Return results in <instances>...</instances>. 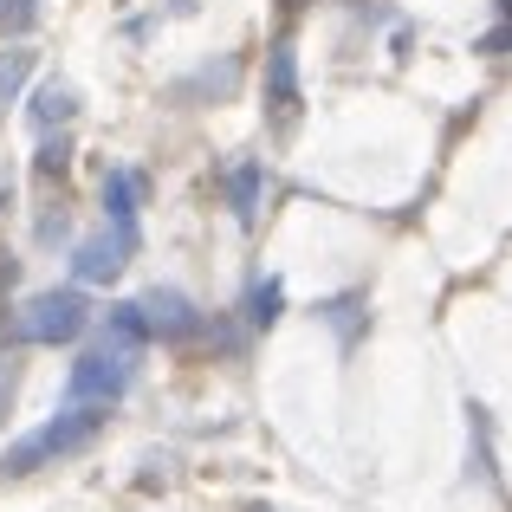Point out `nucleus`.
<instances>
[{
  "mask_svg": "<svg viewBox=\"0 0 512 512\" xmlns=\"http://www.w3.org/2000/svg\"><path fill=\"white\" fill-rule=\"evenodd\" d=\"M98 422H104V409H65V415H52L46 428H33V435H20L7 454H0V474L7 480H20V474H39V467H52V461H65V454H78L91 435H98Z\"/></svg>",
  "mask_w": 512,
  "mask_h": 512,
  "instance_id": "f257e3e1",
  "label": "nucleus"
},
{
  "mask_svg": "<svg viewBox=\"0 0 512 512\" xmlns=\"http://www.w3.org/2000/svg\"><path fill=\"white\" fill-rule=\"evenodd\" d=\"M85 318H91V305H85L78 286L33 292V299L13 312V338H20V344H72L78 331H85Z\"/></svg>",
  "mask_w": 512,
  "mask_h": 512,
  "instance_id": "f03ea898",
  "label": "nucleus"
},
{
  "mask_svg": "<svg viewBox=\"0 0 512 512\" xmlns=\"http://www.w3.org/2000/svg\"><path fill=\"white\" fill-rule=\"evenodd\" d=\"M130 370H137V350H85V357L72 363V383H65V396L78 402V409H111L117 396L130 389Z\"/></svg>",
  "mask_w": 512,
  "mask_h": 512,
  "instance_id": "7ed1b4c3",
  "label": "nucleus"
},
{
  "mask_svg": "<svg viewBox=\"0 0 512 512\" xmlns=\"http://www.w3.org/2000/svg\"><path fill=\"white\" fill-rule=\"evenodd\" d=\"M137 318H143V338H163V344H188V338L208 331V318H201L182 292H163V286L137 299Z\"/></svg>",
  "mask_w": 512,
  "mask_h": 512,
  "instance_id": "20e7f679",
  "label": "nucleus"
},
{
  "mask_svg": "<svg viewBox=\"0 0 512 512\" xmlns=\"http://www.w3.org/2000/svg\"><path fill=\"white\" fill-rule=\"evenodd\" d=\"M130 253H137V227H104V234L78 240V253H72V273L85 279V286H111V279L130 266Z\"/></svg>",
  "mask_w": 512,
  "mask_h": 512,
  "instance_id": "39448f33",
  "label": "nucleus"
},
{
  "mask_svg": "<svg viewBox=\"0 0 512 512\" xmlns=\"http://www.w3.org/2000/svg\"><path fill=\"white\" fill-rule=\"evenodd\" d=\"M137 208H143V175L111 169L104 175V214H111V227H137Z\"/></svg>",
  "mask_w": 512,
  "mask_h": 512,
  "instance_id": "423d86ee",
  "label": "nucleus"
},
{
  "mask_svg": "<svg viewBox=\"0 0 512 512\" xmlns=\"http://www.w3.org/2000/svg\"><path fill=\"white\" fill-rule=\"evenodd\" d=\"M266 91H273V111L279 117L299 111V65H292V46H286V39L266 52Z\"/></svg>",
  "mask_w": 512,
  "mask_h": 512,
  "instance_id": "0eeeda50",
  "label": "nucleus"
},
{
  "mask_svg": "<svg viewBox=\"0 0 512 512\" xmlns=\"http://www.w3.org/2000/svg\"><path fill=\"white\" fill-rule=\"evenodd\" d=\"M72 111H78V91H72V85H39V91H33V124H39V130L72 124Z\"/></svg>",
  "mask_w": 512,
  "mask_h": 512,
  "instance_id": "6e6552de",
  "label": "nucleus"
},
{
  "mask_svg": "<svg viewBox=\"0 0 512 512\" xmlns=\"http://www.w3.org/2000/svg\"><path fill=\"white\" fill-rule=\"evenodd\" d=\"M260 182H266V169H260V163L227 169V201H234L240 221H253V214H260Z\"/></svg>",
  "mask_w": 512,
  "mask_h": 512,
  "instance_id": "1a4fd4ad",
  "label": "nucleus"
},
{
  "mask_svg": "<svg viewBox=\"0 0 512 512\" xmlns=\"http://www.w3.org/2000/svg\"><path fill=\"white\" fill-rule=\"evenodd\" d=\"M279 312H286V286H279V279H253V292H247V325H279Z\"/></svg>",
  "mask_w": 512,
  "mask_h": 512,
  "instance_id": "9d476101",
  "label": "nucleus"
},
{
  "mask_svg": "<svg viewBox=\"0 0 512 512\" xmlns=\"http://www.w3.org/2000/svg\"><path fill=\"white\" fill-rule=\"evenodd\" d=\"M26 72H33V52H26V46H7V52H0V111H7L13 91L26 85Z\"/></svg>",
  "mask_w": 512,
  "mask_h": 512,
  "instance_id": "9b49d317",
  "label": "nucleus"
},
{
  "mask_svg": "<svg viewBox=\"0 0 512 512\" xmlns=\"http://www.w3.org/2000/svg\"><path fill=\"white\" fill-rule=\"evenodd\" d=\"M234 78H240V65H234V59H227L221 72L208 65L201 78H188V85H175V98H188V91H214V98H227V91H234Z\"/></svg>",
  "mask_w": 512,
  "mask_h": 512,
  "instance_id": "f8f14e48",
  "label": "nucleus"
},
{
  "mask_svg": "<svg viewBox=\"0 0 512 512\" xmlns=\"http://www.w3.org/2000/svg\"><path fill=\"white\" fill-rule=\"evenodd\" d=\"M33 20H39V0H0V33H33Z\"/></svg>",
  "mask_w": 512,
  "mask_h": 512,
  "instance_id": "ddd939ff",
  "label": "nucleus"
},
{
  "mask_svg": "<svg viewBox=\"0 0 512 512\" xmlns=\"http://www.w3.org/2000/svg\"><path fill=\"white\" fill-rule=\"evenodd\" d=\"M357 312H363V299H331V305H325V318H331V325H338V338H344V344L357 338V325H363Z\"/></svg>",
  "mask_w": 512,
  "mask_h": 512,
  "instance_id": "4468645a",
  "label": "nucleus"
},
{
  "mask_svg": "<svg viewBox=\"0 0 512 512\" xmlns=\"http://www.w3.org/2000/svg\"><path fill=\"white\" fill-rule=\"evenodd\" d=\"M65 163H72V143L46 137V150H39V175H65Z\"/></svg>",
  "mask_w": 512,
  "mask_h": 512,
  "instance_id": "2eb2a0df",
  "label": "nucleus"
},
{
  "mask_svg": "<svg viewBox=\"0 0 512 512\" xmlns=\"http://www.w3.org/2000/svg\"><path fill=\"white\" fill-rule=\"evenodd\" d=\"M500 13H506V33H493V39H487V52H500V46H512V0H500Z\"/></svg>",
  "mask_w": 512,
  "mask_h": 512,
  "instance_id": "dca6fc26",
  "label": "nucleus"
},
{
  "mask_svg": "<svg viewBox=\"0 0 512 512\" xmlns=\"http://www.w3.org/2000/svg\"><path fill=\"white\" fill-rule=\"evenodd\" d=\"M7 402H13V363L0 357V415H7Z\"/></svg>",
  "mask_w": 512,
  "mask_h": 512,
  "instance_id": "f3484780",
  "label": "nucleus"
},
{
  "mask_svg": "<svg viewBox=\"0 0 512 512\" xmlns=\"http://www.w3.org/2000/svg\"><path fill=\"white\" fill-rule=\"evenodd\" d=\"M0 195H7V175H0Z\"/></svg>",
  "mask_w": 512,
  "mask_h": 512,
  "instance_id": "a211bd4d",
  "label": "nucleus"
}]
</instances>
